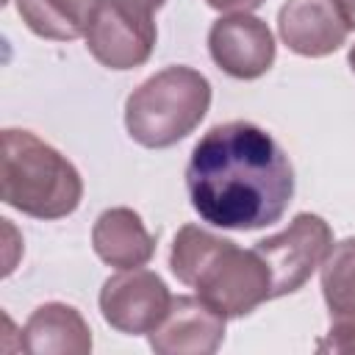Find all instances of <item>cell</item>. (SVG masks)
Wrapping results in <instances>:
<instances>
[{
	"label": "cell",
	"mask_w": 355,
	"mask_h": 355,
	"mask_svg": "<svg viewBox=\"0 0 355 355\" xmlns=\"http://www.w3.org/2000/svg\"><path fill=\"white\" fill-rule=\"evenodd\" d=\"M191 208L214 227L258 230L275 225L294 197V166L258 125H214L186 166Z\"/></svg>",
	"instance_id": "1"
},
{
	"label": "cell",
	"mask_w": 355,
	"mask_h": 355,
	"mask_svg": "<svg viewBox=\"0 0 355 355\" xmlns=\"http://www.w3.org/2000/svg\"><path fill=\"white\" fill-rule=\"evenodd\" d=\"M0 194L6 205L33 219H61L80 205L83 180L78 169L36 133L6 128Z\"/></svg>",
	"instance_id": "2"
},
{
	"label": "cell",
	"mask_w": 355,
	"mask_h": 355,
	"mask_svg": "<svg viewBox=\"0 0 355 355\" xmlns=\"http://www.w3.org/2000/svg\"><path fill=\"white\" fill-rule=\"evenodd\" d=\"M211 83L191 67H166L147 78L125 103V128L133 141L164 150L186 139L208 114Z\"/></svg>",
	"instance_id": "3"
},
{
	"label": "cell",
	"mask_w": 355,
	"mask_h": 355,
	"mask_svg": "<svg viewBox=\"0 0 355 355\" xmlns=\"http://www.w3.org/2000/svg\"><path fill=\"white\" fill-rule=\"evenodd\" d=\"M191 288H197V294L222 316L239 319L272 300V275L255 247L241 250L236 241L225 239V244L200 269Z\"/></svg>",
	"instance_id": "4"
},
{
	"label": "cell",
	"mask_w": 355,
	"mask_h": 355,
	"mask_svg": "<svg viewBox=\"0 0 355 355\" xmlns=\"http://www.w3.org/2000/svg\"><path fill=\"white\" fill-rule=\"evenodd\" d=\"M83 39L103 67L122 72L141 67L153 55L158 31L153 11L130 0H94Z\"/></svg>",
	"instance_id": "5"
},
{
	"label": "cell",
	"mask_w": 355,
	"mask_h": 355,
	"mask_svg": "<svg viewBox=\"0 0 355 355\" xmlns=\"http://www.w3.org/2000/svg\"><path fill=\"white\" fill-rule=\"evenodd\" d=\"M333 250V230L316 214H297L288 227L255 244L272 275V297H286L302 288Z\"/></svg>",
	"instance_id": "6"
},
{
	"label": "cell",
	"mask_w": 355,
	"mask_h": 355,
	"mask_svg": "<svg viewBox=\"0 0 355 355\" xmlns=\"http://www.w3.org/2000/svg\"><path fill=\"white\" fill-rule=\"evenodd\" d=\"M172 294L150 269H122L100 288L103 319L125 336H150L166 316Z\"/></svg>",
	"instance_id": "7"
},
{
	"label": "cell",
	"mask_w": 355,
	"mask_h": 355,
	"mask_svg": "<svg viewBox=\"0 0 355 355\" xmlns=\"http://www.w3.org/2000/svg\"><path fill=\"white\" fill-rule=\"evenodd\" d=\"M208 53L230 78L255 80L275 64V36L269 25L252 14H227L211 25Z\"/></svg>",
	"instance_id": "8"
},
{
	"label": "cell",
	"mask_w": 355,
	"mask_h": 355,
	"mask_svg": "<svg viewBox=\"0 0 355 355\" xmlns=\"http://www.w3.org/2000/svg\"><path fill=\"white\" fill-rule=\"evenodd\" d=\"M225 322L200 294L172 297L164 322L150 333V347L158 355H211L225 341Z\"/></svg>",
	"instance_id": "9"
},
{
	"label": "cell",
	"mask_w": 355,
	"mask_h": 355,
	"mask_svg": "<svg viewBox=\"0 0 355 355\" xmlns=\"http://www.w3.org/2000/svg\"><path fill=\"white\" fill-rule=\"evenodd\" d=\"M277 33L291 53L322 58L347 42L349 25L336 0H286L277 11Z\"/></svg>",
	"instance_id": "10"
},
{
	"label": "cell",
	"mask_w": 355,
	"mask_h": 355,
	"mask_svg": "<svg viewBox=\"0 0 355 355\" xmlns=\"http://www.w3.org/2000/svg\"><path fill=\"white\" fill-rule=\"evenodd\" d=\"M319 269L322 297L330 311V330L316 349L355 352V236L333 244Z\"/></svg>",
	"instance_id": "11"
},
{
	"label": "cell",
	"mask_w": 355,
	"mask_h": 355,
	"mask_svg": "<svg viewBox=\"0 0 355 355\" xmlns=\"http://www.w3.org/2000/svg\"><path fill=\"white\" fill-rule=\"evenodd\" d=\"M22 349L31 355H86L92 349V330L78 308L44 302L22 327Z\"/></svg>",
	"instance_id": "12"
},
{
	"label": "cell",
	"mask_w": 355,
	"mask_h": 355,
	"mask_svg": "<svg viewBox=\"0 0 355 355\" xmlns=\"http://www.w3.org/2000/svg\"><path fill=\"white\" fill-rule=\"evenodd\" d=\"M92 247L100 261L116 269L144 266L155 252V239L144 227L133 208H108L97 216L92 227Z\"/></svg>",
	"instance_id": "13"
},
{
	"label": "cell",
	"mask_w": 355,
	"mask_h": 355,
	"mask_svg": "<svg viewBox=\"0 0 355 355\" xmlns=\"http://www.w3.org/2000/svg\"><path fill=\"white\" fill-rule=\"evenodd\" d=\"M94 0H17L22 22L42 39L69 42L86 33Z\"/></svg>",
	"instance_id": "14"
},
{
	"label": "cell",
	"mask_w": 355,
	"mask_h": 355,
	"mask_svg": "<svg viewBox=\"0 0 355 355\" xmlns=\"http://www.w3.org/2000/svg\"><path fill=\"white\" fill-rule=\"evenodd\" d=\"M205 3L222 14H250V11L261 8L266 0H205Z\"/></svg>",
	"instance_id": "15"
},
{
	"label": "cell",
	"mask_w": 355,
	"mask_h": 355,
	"mask_svg": "<svg viewBox=\"0 0 355 355\" xmlns=\"http://www.w3.org/2000/svg\"><path fill=\"white\" fill-rule=\"evenodd\" d=\"M336 6L341 11L344 22L349 25V31H355V0H336Z\"/></svg>",
	"instance_id": "16"
},
{
	"label": "cell",
	"mask_w": 355,
	"mask_h": 355,
	"mask_svg": "<svg viewBox=\"0 0 355 355\" xmlns=\"http://www.w3.org/2000/svg\"><path fill=\"white\" fill-rule=\"evenodd\" d=\"M130 3H136V6H141L144 11H158L166 0H130Z\"/></svg>",
	"instance_id": "17"
},
{
	"label": "cell",
	"mask_w": 355,
	"mask_h": 355,
	"mask_svg": "<svg viewBox=\"0 0 355 355\" xmlns=\"http://www.w3.org/2000/svg\"><path fill=\"white\" fill-rule=\"evenodd\" d=\"M347 61H349V69H352V75H355V44L349 47V53H347Z\"/></svg>",
	"instance_id": "18"
}]
</instances>
